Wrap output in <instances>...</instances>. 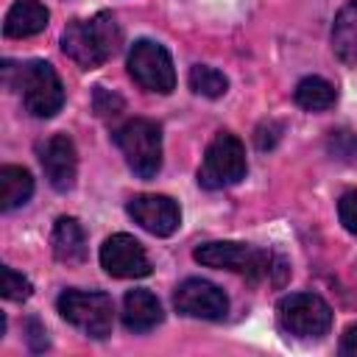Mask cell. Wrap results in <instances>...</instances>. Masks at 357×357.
I'll return each instance as SVG.
<instances>
[{"mask_svg": "<svg viewBox=\"0 0 357 357\" xmlns=\"http://www.w3.org/2000/svg\"><path fill=\"white\" fill-rule=\"evenodd\" d=\"M195 262L206 265V268H220V271H231L245 276L248 282H262V279H273L276 284L284 279L287 273V262L282 257H276L273 251L265 248H254L248 243H234V240H215V243H204L192 251Z\"/></svg>", "mask_w": 357, "mask_h": 357, "instance_id": "cell-1", "label": "cell"}, {"mask_svg": "<svg viewBox=\"0 0 357 357\" xmlns=\"http://www.w3.org/2000/svg\"><path fill=\"white\" fill-rule=\"evenodd\" d=\"M123 42V31L109 11L89 20H73L61 33V50L84 70H95L109 61Z\"/></svg>", "mask_w": 357, "mask_h": 357, "instance_id": "cell-2", "label": "cell"}, {"mask_svg": "<svg viewBox=\"0 0 357 357\" xmlns=\"http://www.w3.org/2000/svg\"><path fill=\"white\" fill-rule=\"evenodd\" d=\"M114 142L126 156V165L139 178H153L162 167V131L148 117H134L114 131Z\"/></svg>", "mask_w": 357, "mask_h": 357, "instance_id": "cell-3", "label": "cell"}, {"mask_svg": "<svg viewBox=\"0 0 357 357\" xmlns=\"http://www.w3.org/2000/svg\"><path fill=\"white\" fill-rule=\"evenodd\" d=\"M245 170L248 162L243 142L229 131H218L215 139L206 145L204 162L198 167V184L204 190H223L245 178Z\"/></svg>", "mask_w": 357, "mask_h": 357, "instance_id": "cell-4", "label": "cell"}, {"mask_svg": "<svg viewBox=\"0 0 357 357\" xmlns=\"http://www.w3.org/2000/svg\"><path fill=\"white\" fill-rule=\"evenodd\" d=\"M279 326L301 340H318L332 326V307L318 293H290L276 304Z\"/></svg>", "mask_w": 357, "mask_h": 357, "instance_id": "cell-5", "label": "cell"}, {"mask_svg": "<svg viewBox=\"0 0 357 357\" xmlns=\"http://www.w3.org/2000/svg\"><path fill=\"white\" fill-rule=\"evenodd\" d=\"M17 84H20L25 112H31L33 117H53L64 106L61 78L53 70V64L42 61V59H33V61L22 64Z\"/></svg>", "mask_w": 357, "mask_h": 357, "instance_id": "cell-6", "label": "cell"}, {"mask_svg": "<svg viewBox=\"0 0 357 357\" xmlns=\"http://www.w3.org/2000/svg\"><path fill=\"white\" fill-rule=\"evenodd\" d=\"M59 312L67 324L78 326L81 332H86L89 337L100 340L112 332V321H114V310H112V298L100 290H64L59 296Z\"/></svg>", "mask_w": 357, "mask_h": 357, "instance_id": "cell-7", "label": "cell"}, {"mask_svg": "<svg viewBox=\"0 0 357 357\" xmlns=\"http://www.w3.org/2000/svg\"><path fill=\"white\" fill-rule=\"evenodd\" d=\"M128 75L148 92L167 95L176 86V70L170 53L153 42V39H139L128 50Z\"/></svg>", "mask_w": 357, "mask_h": 357, "instance_id": "cell-8", "label": "cell"}, {"mask_svg": "<svg viewBox=\"0 0 357 357\" xmlns=\"http://www.w3.org/2000/svg\"><path fill=\"white\" fill-rule=\"evenodd\" d=\"M173 304L181 315L201 321H220L229 312L226 293L206 279H184L173 293Z\"/></svg>", "mask_w": 357, "mask_h": 357, "instance_id": "cell-9", "label": "cell"}, {"mask_svg": "<svg viewBox=\"0 0 357 357\" xmlns=\"http://www.w3.org/2000/svg\"><path fill=\"white\" fill-rule=\"evenodd\" d=\"M100 265L109 276L117 279H139L151 273V259L142 243L123 231L106 237V243L100 245Z\"/></svg>", "mask_w": 357, "mask_h": 357, "instance_id": "cell-10", "label": "cell"}, {"mask_svg": "<svg viewBox=\"0 0 357 357\" xmlns=\"http://www.w3.org/2000/svg\"><path fill=\"white\" fill-rule=\"evenodd\" d=\"M39 165L53 190L67 192L78 176V153L67 134H53L39 145Z\"/></svg>", "mask_w": 357, "mask_h": 357, "instance_id": "cell-11", "label": "cell"}, {"mask_svg": "<svg viewBox=\"0 0 357 357\" xmlns=\"http://www.w3.org/2000/svg\"><path fill=\"white\" fill-rule=\"evenodd\" d=\"M126 209L134 218V223H139L145 231L156 237H170L181 226V209L167 195H156V192L134 195Z\"/></svg>", "mask_w": 357, "mask_h": 357, "instance_id": "cell-12", "label": "cell"}, {"mask_svg": "<svg viewBox=\"0 0 357 357\" xmlns=\"http://www.w3.org/2000/svg\"><path fill=\"white\" fill-rule=\"evenodd\" d=\"M165 318L159 298L151 290H128L123 298V324L131 332H151L153 326H159Z\"/></svg>", "mask_w": 357, "mask_h": 357, "instance_id": "cell-13", "label": "cell"}, {"mask_svg": "<svg viewBox=\"0 0 357 357\" xmlns=\"http://www.w3.org/2000/svg\"><path fill=\"white\" fill-rule=\"evenodd\" d=\"M50 11L45 8V3L39 0H17L3 20V33L11 39H25V36H36L39 31L47 28Z\"/></svg>", "mask_w": 357, "mask_h": 357, "instance_id": "cell-14", "label": "cell"}, {"mask_svg": "<svg viewBox=\"0 0 357 357\" xmlns=\"http://www.w3.org/2000/svg\"><path fill=\"white\" fill-rule=\"evenodd\" d=\"M53 257L64 265H78L86 259V231L75 218H59L50 234Z\"/></svg>", "mask_w": 357, "mask_h": 357, "instance_id": "cell-15", "label": "cell"}, {"mask_svg": "<svg viewBox=\"0 0 357 357\" xmlns=\"http://www.w3.org/2000/svg\"><path fill=\"white\" fill-rule=\"evenodd\" d=\"M332 50L340 61L357 64V0H349L332 22Z\"/></svg>", "mask_w": 357, "mask_h": 357, "instance_id": "cell-16", "label": "cell"}, {"mask_svg": "<svg viewBox=\"0 0 357 357\" xmlns=\"http://www.w3.org/2000/svg\"><path fill=\"white\" fill-rule=\"evenodd\" d=\"M33 195V178L20 165H3L0 167V209L11 212L22 206Z\"/></svg>", "mask_w": 357, "mask_h": 357, "instance_id": "cell-17", "label": "cell"}, {"mask_svg": "<svg viewBox=\"0 0 357 357\" xmlns=\"http://www.w3.org/2000/svg\"><path fill=\"white\" fill-rule=\"evenodd\" d=\"M293 100H296L301 109H307V112H326V109L335 106L337 89H335V84H329V81L321 78V75H307V78H301V81L296 84Z\"/></svg>", "mask_w": 357, "mask_h": 357, "instance_id": "cell-18", "label": "cell"}, {"mask_svg": "<svg viewBox=\"0 0 357 357\" xmlns=\"http://www.w3.org/2000/svg\"><path fill=\"white\" fill-rule=\"evenodd\" d=\"M190 89L195 92V95H204V98H220V95H226V89H229V81H226V75L220 73V70H215V67H209V64H195L192 70H190Z\"/></svg>", "mask_w": 357, "mask_h": 357, "instance_id": "cell-19", "label": "cell"}, {"mask_svg": "<svg viewBox=\"0 0 357 357\" xmlns=\"http://www.w3.org/2000/svg\"><path fill=\"white\" fill-rule=\"evenodd\" d=\"M31 282L22 276V273H17L14 268H3L0 271V293L8 298V301H25L28 296H31Z\"/></svg>", "mask_w": 357, "mask_h": 357, "instance_id": "cell-20", "label": "cell"}, {"mask_svg": "<svg viewBox=\"0 0 357 357\" xmlns=\"http://www.w3.org/2000/svg\"><path fill=\"white\" fill-rule=\"evenodd\" d=\"M329 153L337 156V159H343V162H351L357 156V134L354 131H346V128L332 131L329 134Z\"/></svg>", "mask_w": 357, "mask_h": 357, "instance_id": "cell-21", "label": "cell"}, {"mask_svg": "<svg viewBox=\"0 0 357 357\" xmlns=\"http://www.w3.org/2000/svg\"><path fill=\"white\" fill-rule=\"evenodd\" d=\"M337 215H340V223L346 231L357 234V190H349L340 195L337 201Z\"/></svg>", "mask_w": 357, "mask_h": 357, "instance_id": "cell-22", "label": "cell"}, {"mask_svg": "<svg viewBox=\"0 0 357 357\" xmlns=\"http://www.w3.org/2000/svg\"><path fill=\"white\" fill-rule=\"evenodd\" d=\"M95 112L100 114V117H114V114H120L123 112V98L120 95H114V92H106L103 86H98L95 89Z\"/></svg>", "mask_w": 357, "mask_h": 357, "instance_id": "cell-23", "label": "cell"}, {"mask_svg": "<svg viewBox=\"0 0 357 357\" xmlns=\"http://www.w3.org/2000/svg\"><path fill=\"white\" fill-rule=\"evenodd\" d=\"M279 137H282V123H276V120L262 123V126L257 128V134H254V139H257V148H259V151L273 148V145L279 142Z\"/></svg>", "mask_w": 357, "mask_h": 357, "instance_id": "cell-24", "label": "cell"}, {"mask_svg": "<svg viewBox=\"0 0 357 357\" xmlns=\"http://www.w3.org/2000/svg\"><path fill=\"white\" fill-rule=\"evenodd\" d=\"M340 354L343 357H357V324L343 329V335H340Z\"/></svg>", "mask_w": 357, "mask_h": 357, "instance_id": "cell-25", "label": "cell"}, {"mask_svg": "<svg viewBox=\"0 0 357 357\" xmlns=\"http://www.w3.org/2000/svg\"><path fill=\"white\" fill-rule=\"evenodd\" d=\"M28 329H31V335H28V343H31V349L33 351H39V349H45L47 346V337H45V329L36 324V321H28Z\"/></svg>", "mask_w": 357, "mask_h": 357, "instance_id": "cell-26", "label": "cell"}]
</instances>
